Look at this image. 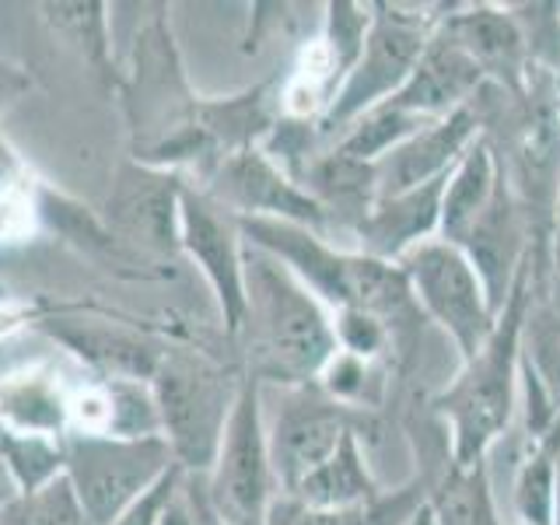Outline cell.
I'll return each instance as SVG.
<instances>
[{
    "instance_id": "obj_11",
    "label": "cell",
    "mask_w": 560,
    "mask_h": 525,
    "mask_svg": "<svg viewBox=\"0 0 560 525\" xmlns=\"http://www.w3.org/2000/svg\"><path fill=\"white\" fill-rule=\"evenodd\" d=\"M183 172L154 168L144 162H122L105 200L102 221L130 256L175 259L179 249V210H183Z\"/></svg>"
},
{
    "instance_id": "obj_19",
    "label": "cell",
    "mask_w": 560,
    "mask_h": 525,
    "mask_svg": "<svg viewBox=\"0 0 560 525\" xmlns=\"http://www.w3.org/2000/svg\"><path fill=\"white\" fill-rule=\"evenodd\" d=\"M522 389L529 399V438L560 420V312L529 308L522 329Z\"/></svg>"
},
{
    "instance_id": "obj_43",
    "label": "cell",
    "mask_w": 560,
    "mask_h": 525,
    "mask_svg": "<svg viewBox=\"0 0 560 525\" xmlns=\"http://www.w3.org/2000/svg\"><path fill=\"white\" fill-rule=\"evenodd\" d=\"M504 525H518V522H504Z\"/></svg>"
},
{
    "instance_id": "obj_21",
    "label": "cell",
    "mask_w": 560,
    "mask_h": 525,
    "mask_svg": "<svg viewBox=\"0 0 560 525\" xmlns=\"http://www.w3.org/2000/svg\"><path fill=\"white\" fill-rule=\"evenodd\" d=\"M284 498L312 508V512H358V508L378 504L382 494L361 448V434H347L343 445Z\"/></svg>"
},
{
    "instance_id": "obj_10",
    "label": "cell",
    "mask_w": 560,
    "mask_h": 525,
    "mask_svg": "<svg viewBox=\"0 0 560 525\" xmlns=\"http://www.w3.org/2000/svg\"><path fill=\"white\" fill-rule=\"evenodd\" d=\"M197 186L207 189L224 210H232L238 221H288L323 235L329 232L326 210L262 148L224 154L203 172V183Z\"/></svg>"
},
{
    "instance_id": "obj_29",
    "label": "cell",
    "mask_w": 560,
    "mask_h": 525,
    "mask_svg": "<svg viewBox=\"0 0 560 525\" xmlns=\"http://www.w3.org/2000/svg\"><path fill=\"white\" fill-rule=\"evenodd\" d=\"M105 389V431L109 438H162V420H158V402L151 382L137 378H102Z\"/></svg>"
},
{
    "instance_id": "obj_30",
    "label": "cell",
    "mask_w": 560,
    "mask_h": 525,
    "mask_svg": "<svg viewBox=\"0 0 560 525\" xmlns=\"http://www.w3.org/2000/svg\"><path fill=\"white\" fill-rule=\"evenodd\" d=\"M0 525H88L67 477L49 480L39 490H14L0 504Z\"/></svg>"
},
{
    "instance_id": "obj_3",
    "label": "cell",
    "mask_w": 560,
    "mask_h": 525,
    "mask_svg": "<svg viewBox=\"0 0 560 525\" xmlns=\"http://www.w3.org/2000/svg\"><path fill=\"white\" fill-rule=\"evenodd\" d=\"M245 368L207 358L192 347H165L151 393L172 459L189 477H207L218 459L228 417L235 410Z\"/></svg>"
},
{
    "instance_id": "obj_42",
    "label": "cell",
    "mask_w": 560,
    "mask_h": 525,
    "mask_svg": "<svg viewBox=\"0 0 560 525\" xmlns=\"http://www.w3.org/2000/svg\"><path fill=\"white\" fill-rule=\"evenodd\" d=\"M4 298H8V288H4V284H0V302H4Z\"/></svg>"
},
{
    "instance_id": "obj_4",
    "label": "cell",
    "mask_w": 560,
    "mask_h": 525,
    "mask_svg": "<svg viewBox=\"0 0 560 525\" xmlns=\"http://www.w3.org/2000/svg\"><path fill=\"white\" fill-rule=\"evenodd\" d=\"M122 105H127L130 133H133V162L154 165L175 140L197 130L200 95L189 92L186 70L175 49L168 18L158 14L137 35L133 67L119 81Z\"/></svg>"
},
{
    "instance_id": "obj_39",
    "label": "cell",
    "mask_w": 560,
    "mask_h": 525,
    "mask_svg": "<svg viewBox=\"0 0 560 525\" xmlns=\"http://www.w3.org/2000/svg\"><path fill=\"white\" fill-rule=\"evenodd\" d=\"M550 525H560V452H557V487H553V522Z\"/></svg>"
},
{
    "instance_id": "obj_36",
    "label": "cell",
    "mask_w": 560,
    "mask_h": 525,
    "mask_svg": "<svg viewBox=\"0 0 560 525\" xmlns=\"http://www.w3.org/2000/svg\"><path fill=\"white\" fill-rule=\"evenodd\" d=\"M32 92V78L28 70H22L18 63L0 60V113H8L11 105Z\"/></svg>"
},
{
    "instance_id": "obj_2",
    "label": "cell",
    "mask_w": 560,
    "mask_h": 525,
    "mask_svg": "<svg viewBox=\"0 0 560 525\" xmlns=\"http://www.w3.org/2000/svg\"><path fill=\"white\" fill-rule=\"evenodd\" d=\"M536 262L529 259L518 273L512 294L494 323V332L472 358L463 361L442 393L434 396V410L445 417L452 466H480L487 452L512 428L522 385V329L533 308Z\"/></svg>"
},
{
    "instance_id": "obj_32",
    "label": "cell",
    "mask_w": 560,
    "mask_h": 525,
    "mask_svg": "<svg viewBox=\"0 0 560 525\" xmlns=\"http://www.w3.org/2000/svg\"><path fill=\"white\" fill-rule=\"evenodd\" d=\"M332 332H337V350H347V354L375 364L385 358V350H393L396 340V329L389 323L361 308L332 312Z\"/></svg>"
},
{
    "instance_id": "obj_25",
    "label": "cell",
    "mask_w": 560,
    "mask_h": 525,
    "mask_svg": "<svg viewBox=\"0 0 560 525\" xmlns=\"http://www.w3.org/2000/svg\"><path fill=\"white\" fill-rule=\"evenodd\" d=\"M32 207L52 232H60L63 242H70L74 249L98 256V259H130V253L122 249L119 238L109 232V224L95 218L92 210L81 207L78 200L63 197V192H52L49 186H35L32 192Z\"/></svg>"
},
{
    "instance_id": "obj_13",
    "label": "cell",
    "mask_w": 560,
    "mask_h": 525,
    "mask_svg": "<svg viewBox=\"0 0 560 525\" xmlns=\"http://www.w3.org/2000/svg\"><path fill=\"white\" fill-rule=\"evenodd\" d=\"M480 127L483 116L472 102L442 119H431L428 127H420L410 140H402L396 151L375 162V192L389 197V192L445 179L455 162L472 148V140L480 137Z\"/></svg>"
},
{
    "instance_id": "obj_12",
    "label": "cell",
    "mask_w": 560,
    "mask_h": 525,
    "mask_svg": "<svg viewBox=\"0 0 560 525\" xmlns=\"http://www.w3.org/2000/svg\"><path fill=\"white\" fill-rule=\"evenodd\" d=\"M179 249L214 294L224 332L238 337L245 319V238L232 210H224L197 183L183 189Z\"/></svg>"
},
{
    "instance_id": "obj_27",
    "label": "cell",
    "mask_w": 560,
    "mask_h": 525,
    "mask_svg": "<svg viewBox=\"0 0 560 525\" xmlns=\"http://www.w3.org/2000/svg\"><path fill=\"white\" fill-rule=\"evenodd\" d=\"M428 122L431 119H420L413 113L396 109L393 102H382V105H375V109H368L361 119L350 122L332 148L347 158H354V162L375 165L389 151H396L402 140H410L420 127H428Z\"/></svg>"
},
{
    "instance_id": "obj_5",
    "label": "cell",
    "mask_w": 560,
    "mask_h": 525,
    "mask_svg": "<svg viewBox=\"0 0 560 525\" xmlns=\"http://www.w3.org/2000/svg\"><path fill=\"white\" fill-rule=\"evenodd\" d=\"M203 480V494L224 525H267L280 498L273 477L270 442H267V410H262L259 378L245 375L228 417L218 459Z\"/></svg>"
},
{
    "instance_id": "obj_41",
    "label": "cell",
    "mask_w": 560,
    "mask_h": 525,
    "mask_svg": "<svg viewBox=\"0 0 560 525\" xmlns=\"http://www.w3.org/2000/svg\"><path fill=\"white\" fill-rule=\"evenodd\" d=\"M553 270H557V291H553V294H557V302H553V308L560 312V249L553 253Z\"/></svg>"
},
{
    "instance_id": "obj_16",
    "label": "cell",
    "mask_w": 560,
    "mask_h": 525,
    "mask_svg": "<svg viewBox=\"0 0 560 525\" xmlns=\"http://www.w3.org/2000/svg\"><path fill=\"white\" fill-rule=\"evenodd\" d=\"M43 329L84 368H92L98 378L151 382L165 350V343L144 337V332L92 319V315H60V319L43 323Z\"/></svg>"
},
{
    "instance_id": "obj_28",
    "label": "cell",
    "mask_w": 560,
    "mask_h": 525,
    "mask_svg": "<svg viewBox=\"0 0 560 525\" xmlns=\"http://www.w3.org/2000/svg\"><path fill=\"white\" fill-rule=\"evenodd\" d=\"M0 463L14 490H39L63 477V438L14 434L0 428Z\"/></svg>"
},
{
    "instance_id": "obj_35",
    "label": "cell",
    "mask_w": 560,
    "mask_h": 525,
    "mask_svg": "<svg viewBox=\"0 0 560 525\" xmlns=\"http://www.w3.org/2000/svg\"><path fill=\"white\" fill-rule=\"evenodd\" d=\"M28 197V172L22 165V158L11 151V144L0 137V203Z\"/></svg>"
},
{
    "instance_id": "obj_22",
    "label": "cell",
    "mask_w": 560,
    "mask_h": 525,
    "mask_svg": "<svg viewBox=\"0 0 560 525\" xmlns=\"http://www.w3.org/2000/svg\"><path fill=\"white\" fill-rule=\"evenodd\" d=\"M302 183L312 200L326 210V221H340L350 232L361 224V218L375 203V165L354 162V158L329 148L326 154H315L302 172Z\"/></svg>"
},
{
    "instance_id": "obj_15",
    "label": "cell",
    "mask_w": 560,
    "mask_h": 525,
    "mask_svg": "<svg viewBox=\"0 0 560 525\" xmlns=\"http://www.w3.org/2000/svg\"><path fill=\"white\" fill-rule=\"evenodd\" d=\"M487 74L477 67L469 52L448 39L442 25L434 28L431 43L420 52L417 67L410 70L407 84L389 98L396 109L413 113L420 119H442L455 109H463L483 92Z\"/></svg>"
},
{
    "instance_id": "obj_33",
    "label": "cell",
    "mask_w": 560,
    "mask_h": 525,
    "mask_svg": "<svg viewBox=\"0 0 560 525\" xmlns=\"http://www.w3.org/2000/svg\"><path fill=\"white\" fill-rule=\"evenodd\" d=\"M378 518H385L382 501L358 508V512H312V508L280 494L267 525H378Z\"/></svg>"
},
{
    "instance_id": "obj_9",
    "label": "cell",
    "mask_w": 560,
    "mask_h": 525,
    "mask_svg": "<svg viewBox=\"0 0 560 525\" xmlns=\"http://www.w3.org/2000/svg\"><path fill=\"white\" fill-rule=\"evenodd\" d=\"M267 389L280 396L273 413H267V442L280 494H291L308 472L319 469L343 445L347 434L364 438L368 420H372L361 407H347L326 396L319 382L267 385ZM262 410H267V399H262Z\"/></svg>"
},
{
    "instance_id": "obj_18",
    "label": "cell",
    "mask_w": 560,
    "mask_h": 525,
    "mask_svg": "<svg viewBox=\"0 0 560 525\" xmlns=\"http://www.w3.org/2000/svg\"><path fill=\"white\" fill-rule=\"evenodd\" d=\"M74 393L46 364H25L0 375V428L14 434L63 438Z\"/></svg>"
},
{
    "instance_id": "obj_26",
    "label": "cell",
    "mask_w": 560,
    "mask_h": 525,
    "mask_svg": "<svg viewBox=\"0 0 560 525\" xmlns=\"http://www.w3.org/2000/svg\"><path fill=\"white\" fill-rule=\"evenodd\" d=\"M431 515L434 525H504L494 508L487 463L448 466L431 494Z\"/></svg>"
},
{
    "instance_id": "obj_23",
    "label": "cell",
    "mask_w": 560,
    "mask_h": 525,
    "mask_svg": "<svg viewBox=\"0 0 560 525\" xmlns=\"http://www.w3.org/2000/svg\"><path fill=\"white\" fill-rule=\"evenodd\" d=\"M43 25L63 49H70L81 63H88L105 84H119L113 63V32L109 8L102 0H46L39 4Z\"/></svg>"
},
{
    "instance_id": "obj_38",
    "label": "cell",
    "mask_w": 560,
    "mask_h": 525,
    "mask_svg": "<svg viewBox=\"0 0 560 525\" xmlns=\"http://www.w3.org/2000/svg\"><path fill=\"white\" fill-rule=\"evenodd\" d=\"M186 490H189V501H192V512H197V525H224L214 508H210L207 494H203V480L200 477H189L186 472Z\"/></svg>"
},
{
    "instance_id": "obj_14",
    "label": "cell",
    "mask_w": 560,
    "mask_h": 525,
    "mask_svg": "<svg viewBox=\"0 0 560 525\" xmlns=\"http://www.w3.org/2000/svg\"><path fill=\"white\" fill-rule=\"evenodd\" d=\"M442 32L477 60V67L487 74V84H498L508 95L525 92L536 57L515 14L490 4H469L445 14Z\"/></svg>"
},
{
    "instance_id": "obj_20",
    "label": "cell",
    "mask_w": 560,
    "mask_h": 525,
    "mask_svg": "<svg viewBox=\"0 0 560 525\" xmlns=\"http://www.w3.org/2000/svg\"><path fill=\"white\" fill-rule=\"evenodd\" d=\"M501 162L494 144L480 133L472 140V148L455 162L445 183L442 197V224H438V238H445L452 245H463L466 235L472 232V224L483 218V210L501 189Z\"/></svg>"
},
{
    "instance_id": "obj_7",
    "label": "cell",
    "mask_w": 560,
    "mask_h": 525,
    "mask_svg": "<svg viewBox=\"0 0 560 525\" xmlns=\"http://www.w3.org/2000/svg\"><path fill=\"white\" fill-rule=\"evenodd\" d=\"M372 32L361 60L343 78L340 92L332 95L329 109L315 122V137L337 140L350 122L361 119L368 109L389 102L402 84H407L410 70L417 67L420 52L431 43L434 28L442 25L445 14H402V8L393 4H372Z\"/></svg>"
},
{
    "instance_id": "obj_37",
    "label": "cell",
    "mask_w": 560,
    "mask_h": 525,
    "mask_svg": "<svg viewBox=\"0 0 560 525\" xmlns=\"http://www.w3.org/2000/svg\"><path fill=\"white\" fill-rule=\"evenodd\" d=\"M158 525H197V512H192V501H189V490H186V477H183V487L175 490V498L168 501L165 515Z\"/></svg>"
},
{
    "instance_id": "obj_6",
    "label": "cell",
    "mask_w": 560,
    "mask_h": 525,
    "mask_svg": "<svg viewBox=\"0 0 560 525\" xmlns=\"http://www.w3.org/2000/svg\"><path fill=\"white\" fill-rule=\"evenodd\" d=\"M175 466L165 438H109V434H63V477L88 525H116V518L162 480Z\"/></svg>"
},
{
    "instance_id": "obj_17",
    "label": "cell",
    "mask_w": 560,
    "mask_h": 525,
    "mask_svg": "<svg viewBox=\"0 0 560 525\" xmlns=\"http://www.w3.org/2000/svg\"><path fill=\"white\" fill-rule=\"evenodd\" d=\"M445 179H434L428 186H413L389 197H375L372 210L354 228L358 253L375 256L385 262H399L420 242L438 238V224H442V197Z\"/></svg>"
},
{
    "instance_id": "obj_31",
    "label": "cell",
    "mask_w": 560,
    "mask_h": 525,
    "mask_svg": "<svg viewBox=\"0 0 560 525\" xmlns=\"http://www.w3.org/2000/svg\"><path fill=\"white\" fill-rule=\"evenodd\" d=\"M372 4H350V0H332L326 4V25L319 43L326 46L329 60L337 63L340 78H347L354 63L361 60L364 43H368V32H372Z\"/></svg>"
},
{
    "instance_id": "obj_1",
    "label": "cell",
    "mask_w": 560,
    "mask_h": 525,
    "mask_svg": "<svg viewBox=\"0 0 560 525\" xmlns=\"http://www.w3.org/2000/svg\"><path fill=\"white\" fill-rule=\"evenodd\" d=\"M245 375L262 385H308L337 354L332 312L284 262L245 245Z\"/></svg>"
},
{
    "instance_id": "obj_24",
    "label": "cell",
    "mask_w": 560,
    "mask_h": 525,
    "mask_svg": "<svg viewBox=\"0 0 560 525\" xmlns=\"http://www.w3.org/2000/svg\"><path fill=\"white\" fill-rule=\"evenodd\" d=\"M557 452H560V420L536 434L515 466L512 508L518 525H550L553 522V487H557Z\"/></svg>"
},
{
    "instance_id": "obj_40",
    "label": "cell",
    "mask_w": 560,
    "mask_h": 525,
    "mask_svg": "<svg viewBox=\"0 0 560 525\" xmlns=\"http://www.w3.org/2000/svg\"><path fill=\"white\" fill-rule=\"evenodd\" d=\"M11 494H14V487H11L8 472H4V463H0V504H4V501H8Z\"/></svg>"
},
{
    "instance_id": "obj_34",
    "label": "cell",
    "mask_w": 560,
    "mask_h": 525,
    "mask_svg": "<svg viewBox=\"0 0 560 525\" xmlns=\"http://www.w3.org/2000/svg\"><path fill=\"white\" fill-rule=\"evenodd\" d=\"M183 477L186 472L179 469V466H172L162 480H154L144 494H140L127 512H122L119 518H116V525H158L162 522V515H165V508H168V501L175 498V490L183 487Z\"/></svg>"
},
{
    "instance_id": "obj_8",
    "label": "cell",
    "mask_w": 560,
    "mask_h": 525,
    "mask_svg": "<svg viewBox=\"0 0 560 525\" xmlns=\"http://www.w3.org/2000/svg\"><path fill=\"white\" fill-rule=\"evenodd\" d=\"M417 312L445 332L459 358H472L494 332L498 312L472 259L445 238H428L399 259Z\"/></svg>"
}]
</instances>
